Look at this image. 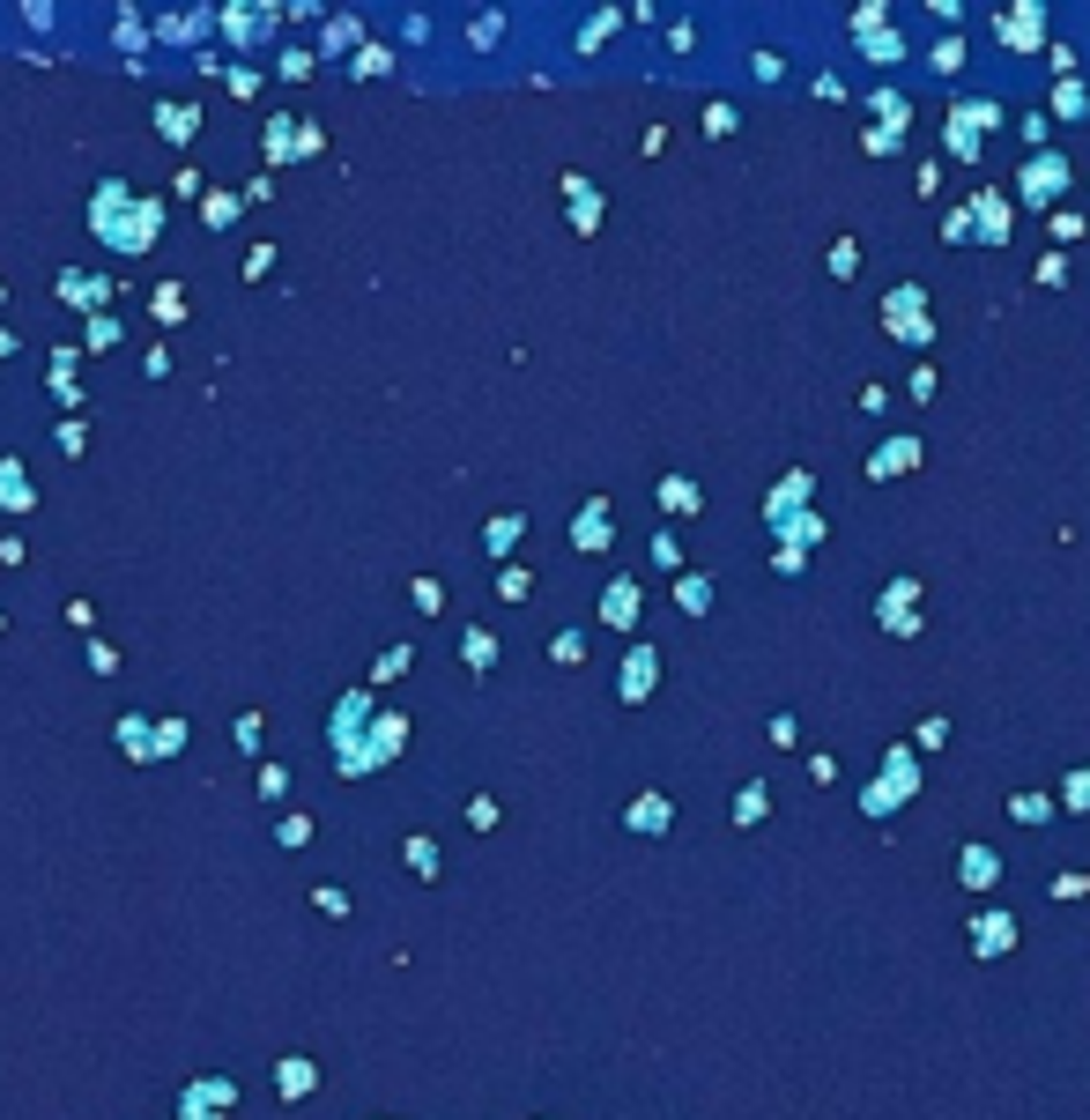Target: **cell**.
Wrapping results in <instances>:
<instances>
[{"instance_id":"1","label":"cell","mask_w":1090,"mask_h":1120,"mask_svg":"<svg viewBox=\"0 0 1090 1120\" xmlns=\"http://www.w3.org/2000/svg\"><path fill=\"white\" fill-rule=\"evenodd\" d=\"M0 505H30V483H22V468H15V460L0 468Z\"/></svg>"},{"instance_id":"2","label":"cell","mask_w":1090,"mask_h":1120,"mask_svg":"<svg viewBox=\"0 0 1090 1120\" xmlns=\"http://www.w3.org/2000/svg\"><path fill=\"white\" fill-rule=\"evenodd\" d=\"M312 1084H319V1076H312V1061H283V1091H290V1098L312 1091Z\"/></svg>"},{"instance_id":"3","label":"cell","mask_w":1090,"mask_h":1120,"mask_svg":"<svg viewBox=\"0 0 1090 1120\" xmlns=\"http://www.w3.org/2000/svg\"><path fill=\"white\" fill-rule=\"evenodd\" d=\"M156 119H164V134H171V141H186V134H194V111H179V104H164Z\"/></svg>"}]
</instances>
